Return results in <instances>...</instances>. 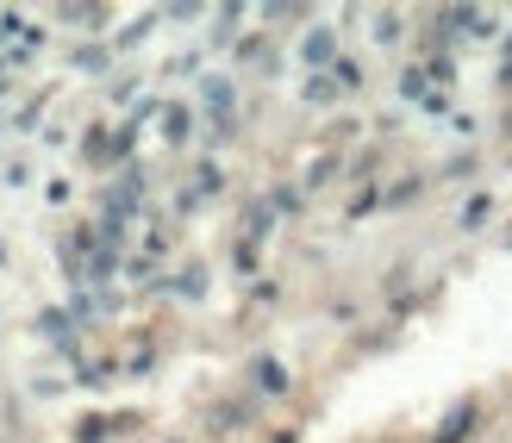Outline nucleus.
Instances as JSON below:
<instances>
[{"instance_id": "f257e3e1", "label": "nucleus", "mask_w": 512, "mask_h": 443, "mask_svg": "<svg viewBox=\"0 0 512 443\" xmlns=\"http://www.w3.org/2000/svg\"><path fill=\"white\" fill-rule=\"evenodd\" d=\"M475 419H481V406H475V400H463V406H456L438 431H431V443H463V437L475 431Z\"/></svg>"}]
</instances>
